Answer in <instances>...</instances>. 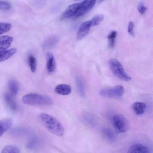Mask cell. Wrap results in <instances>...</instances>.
I'll return each instance as SVG.
<instances>
[{"mask_svg":"<svg viewBox=\"0 0 153 153\" xmlns=\"http://www.w3.org/2000/svg\"><path fill=\"white\" fill-rule=\"evenodd\" d=\"M132 108L135 112L138 115H141L144 112L146 105L143 102H135L132 105Z\"/></svg>","mask_w":153,"mask_h":153,"instance_id":"ac0fdd59","label":"cell"},{"mask_svg":"<svg viewBox=\"0 0 153 153\" xmlns=\"http://www.w3.org/2000/svg\"><path fill=\"white\" fill-rule=\"evenodd\" d=\"M10 133L16 136H29L33 135V132L32 130L28 128L15 127L10 130Z\"/></svg>","mask_w":153,"mask_h":153,"instance_id":"9c48e42d","label":"cell"},{"mask_svg":"<svg viewBox=\"0 0 153 153\" xmlns=\"http://www.w3.org/2000/svg\"><path fill=\"white\" fill-rule=\"evenodd\" d=\"M113 122L115 131L117 133L124 132L128 129V122L122 114H118L114 115L113 117Z\"/></svg>","mask_w":153,"mask_h":153,"instance_id":"277c9868","label":"cell"},{"mask_svg":"<svg viewBox=\"0 0 153 153\" xmlns=\"http://www.w3.org/2000/svg\"><path fill=\"white\" fill-rule=\"evenodd\" d=\"M3 153H20L21 150L17 146L13 145H8L5 146L1 152Z\"/></svg>","mask_w":153,"mask_h":153,"instance_id":"ffe728a7","label":"cell"},{"mask_svg":"<svg viewBox=\"0 0 153 153\" xmlns=\"http://www.w3.org/2000/svg\"><path fill=\"white\" fill-rule=\"evenodd\" d=\"M149 149L147 146L140 144H136L131 146L128 149V153H149Z\"/></svg>","mask_w":153,"mask_h":153,"instance_id":"7c38bea8","label":"cell"},{"mask_svg":"<svg viewBox=\"0 0 153 153\" xmlns=\"http://www.w3.org/2000/svg\"><path fill=\"white\" fill-rule=\"evenodd\" d=\"M117 35V32L116 31L114 30L112 31L107 36V39H108L114 38H116Z\"/></svg>","mask_w":153,"mask_h":153,"instance_id":"f1b7e54d","label":"cell"},{"mask_svg":"<svg viewBox=\"0 0 153 153\" xmlns=\"http://www.w3.org/2000/svg\"><path fill=\"white\" fill-rule=\"evenodd\" d=\"M90 20L82 23L80 26L77 34V38L80 40L85 36L89 32L91 27Z\"/></svg>","mask_w":153,"mask_h":153,"instance_id":"ba28073f","label":"cell"},{"mask_svg":"<svg viewBox=\"0 0 153 153\" xmlns=\"http://www.w3.org/2000/svg\"><path fill=\"white\" fill-rule=\"evenodd\" d=\"M12 7V5L10 3L5 1H0V10H7Z\"/></svg>","mask_w":153,"mask_h":153,"instance_id":"484cf974","label":"cell"},{"mask_svg":"<svg viewBox=\"0 0 153 153\" xmlns=\"http://www.w3.org/2000/svg\"><path fill=\"white\" fill-rule=\"evenodd\" d=\"M97 0H84L81 2L80 7L76 13L72 18L75 19L85 14L91 10Z\"/></svg>","mask_w":153,"mask_h":153,"instance_id":"8992f818","label":"cell"},{"mask_svg":"<svg viewBox=\"0 0 153 153\" xmlns=\"http://www.w3.org/2000/svg\"><path fill=\"white\" fill-rule=\"evenodd\" d=\"M12 96L8 94H6L4 96L5 102L8 106L12 110L16 111L17 108L16 103L12 99Z\"/></svg>","mask_w":153,"mask_h":153,"instance_id":"d6986e66","label":"cell"},{"mask_svg":"<svg viewBox=\"0 0 153 153\" xmlns=\"http://www.w3.org/2000/svg\"><path fill=\"white\" fill-rule=\"evenodd\" d=\"M104 18L103 15L102 14L96 15L91 19L90 20L91 27L99 25L103 20Z\"/></svg>","mask_w":153,"mask_h":153,"instance_id":"603a6c76","label":"cell"},{"mask_svg":"<svg viewBox=\"0 0 153 153\" xmlns=\"http://www.w3.org/2000/svg\"><path fill=\"white\" fill-rule=\"evenodd\" d=\"M39 118L49 132L58 136L63 135L64 128L61 123L55 118L45 113L40 114Z\"/></svg>","mask_w":153,"mask_h":153,"instance_id":"6da1fadb","label":"cell"},{"mask_svg":"<svg viewBox=\"0 0 153 153\" xmlns=\"http://www.w3.org/2000/svg\"><path fill=\"white\" fill-rule=\"evenodd\" d=\"M146 8L145 7L143 2H141L139 4L138 6V10L140 13L143 15L145 13Z\"/></svg>","mask_w":153,"mask_h":153,"instance_id":"83f0119b","label":"cell"},{"mask_svg":"<svg viewBox=\"0 0 153 153\" xmlns=\"http://www.w3.org/2000/svg\"><path fill=\"white\" fill-rule=\"evenodd\" d=\"M46 68L49 73L53 72L56 68L55 60L53 55L51 52H48L46 54Z\"/></svg>","mask_w":153,"mask_h":153,"instance_id":"8fae6325","label":"cell"},{"mask_svg":"<svg viewBox=\"0 0 153 153\" xmlns=\"http://www.w3.org/2000/svg\"><path fill=\"white\" fill-rule=\"evenodd\" d=\"M104 136L108 140L111 142H114L117 138V133L110 129L104 128L102 129Z\"/></svg>","mask_w":153,"mask_h":153,"instance_id":"9a60e30c","label":"cell"},{"mask_svg":"<svg viewBox=\"0 0 153 153\" xmlns=\"http://www.w3.org/2000/svg\"><path fill=\"white\" fill-rule=\"evenodd\" d=\"M75 1H77V0H74Z\"/></svg>","mask_w":153,"mask_h":153,"instance_id":"4dcf8cb0","label":"cell"},{"mask_svg":"<svg viewBox=\"0 0 153 153\" xmlns=\"http://www.w3.org/2000/svg\"><path fill=\"white\" fill-rule=\"evenodd\" d=\"M22 101L24 104L31 105L50 106L53 103L52 99L48 96L34 93L25 95Z\"/></svg>","mask_w":153,"mask_h":153,"instance_id":"7a4b0ae2","label":"cell"},{"mask_svg":"<svg viewBox=\"0 0 153 153\" xmlns=\"http://www.w3.org/2000/svg\"><path fill=\"white\" fill-rule=\"evenodd\" d=\"M104 0H98V2H99V3H101V2H102Z\"/></svg>","mask_w":153,"mask_h":153,"instance_id":"f546056e","label":"cell"},{"mask_svg":"<svg viewBox=\"0 0 153 153\" xmlns=\"http://www.w3.org/2000/svg\"><path fill=\"white\" fill-rule=\"evenodd\" d=\"M13 40L12 37L8 36L0 37V49L7 50L10 46Z\"/></svg>","mask_w":153,"mask_h":153,"instance_id":"2e32d148","label":"cell"},{"mask_svg":"<svg viewBox=\"0 0 153 153\" xmlns=\"http://www.w3.org/2000/svg\"><path fill=\"white\" fill-rule=\"evenodd\" d=\"M28 61L31 71L33 73L36 72L37 66V62L36 58L33 56H29Z\"/></svg>","mask_w":153,"mask_h":153,"instance_id":"7402d4cb","label":"cell"},{"mask_svg":"<svg viewBox=\"0 0 153 153\" xmlns=\"http://www.w3.org/2000/svg\"><path fill=\"white\" fill-rule=\"evenodd\" d=\"M80 4L81 2L69 5L62 14L61 19H65L73 18L77 13Z\"/></svg>","mask_w":153,"mask_h":153,"instance_id":"52a82bcc","label":"cell"},{"mask_svg":"<svg viewBox=\"0 0 153 153\" xmlns=\"http://www.w3.org/2000/svg\"><path fill=\"white\" fill-rule=\"evenodd\" d=\"M13 123V120L10 118L0 120V138L5 131L11 127Z\"/></svg>","mask_w":153,"mask_h":153,"instance_id":"30bf717a","label":"cell"},{"mask_svg":"<svg viewBox=\"0 0 153 153\" xmlns=\"http://www.w3.org/2000/svg\"><path fill=\"white\" fill-rule=\"evenodd\" d=\"M124 92L123 87L119 85L112 88L102 89L100 91V94L105 97L120 98L123 96Z\"/></svg>","mask_w":153,"mask_h":153,"instance_id":"5b68a950","label":"cell"},{"mask_svg":"<svg viewBox=\"0 0 153 153\" xmlns=\"http://www.w3.org/2000/svg\"><path fill=\"white\" fill-rule=\"evenodd\" d=\"M134 24L132 22H130L128 26V32L132 36H134V33L133 30Z\"/></svg>","mask_w":153,"mask_h":153,"instance_id":"4316f807","label":"cell"},{"mask_svg":"<svg viewBox=\"0 0 153 153\" xmlns=\"http://www.w3.org/2000/svg\"><path fill=\"white\" fill-rule=\"evenodd\" d=\"M16 52V49L15 48L5 50L0 49V62L10 58Z\"/></svg>","mask_w":153,"mask_h":153,"instance_id":"e0dca14e","label":"cell"},{"mask_svg":"<svg viewBox=\"0 0 153 153\" xmlns=\"http://www.w3.org/2000/svg\"><path fill=\"white\" fill-rule=\"evenodd\" d=\"M77 86L80 95L82 97H84L85 96V88L83 83L80 79L77 80Z\"/></svg>","mask_w":153,"mask_h":153,"instance_id":"cb8c5ba5","label":"cell"},{"mask_svg":"<svg viewBox=\"0 0 153 153\" xmlns=\"http://www.w3.org/2000/svg\"><path fill=\"white\" fill-rule=\"evenodd\" d=\"M7 86L10 93L13 97L16 96L19 89V84L17 81L13 79H10L7 82Z\"/></svg>","mask_w":153,"mask_h":153,"instance_id":"4fadbf2b","label":"cell"},{"mask_svg":"<svg viewBox=\"0 0 153 153\" xmlns=\"http://www.w3.org/2000/svg\"><path fill=\"white\" fill-rule=\"evenodd\" d=\"M55 91L57 94L63 95L69 94L71 91V86L66 84H60L57 85L55 88Z\"/></svg>","mask_w":153,"mask_h":153,"instance_id":"5bb4252c","label":"cell"},{"mask_svg":"<svg viewBox=\"0 0 153 153\" xmlns=\"http://www.w3.org/2000/svg\"><path fill=\"white\" fill-rule=\"evenodd\" d=\"M39 144L38 139L35 137H33L28 141L26 144V147L29 150H33L37 148Z\"/></svg>","mask_w":153,"mask_h":153,"instance_id":"44dd1931","label":"cell"},{"mask_svg":"<svg viewBox=\"0 0 153 153\" xmlns=\"http://www.w3.org/2000/svg\"><path fill=\"white\" fill-rule=\"evenodd\" d=\"M12 27L11 25L8 23H0V35L9 31Z\"/></svg>","mask_w":153,"mask_h":153,"instance_id":"d4e9b609","label":"cell"},{"mask_svg":"<svg viewBox=\"0 0 153 153\" xmlns=\"http://www.w3.org/2000/svg\"><path fill=\"white\" fill-rule=\"evenodd\" d=\"M109 64L113 73L117 77L126 81L131 79V77L126 73L122 65L117 59H110L109 62Z\"/></svg>","mask_w":153,"mask_h":153,"instance_id":"3957f363","label":"cell"}]
</instances>
